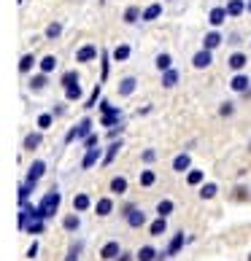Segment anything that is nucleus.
<instances>
[{
	"label": "nucleus",
	"instance_id": "1",
	"mask_svg": "<svg viewBox=\"0 0 251 261\" xmlns=\"http://www.w3.org/2000/svg\"><path fill=\"white\" fill-rule=\"evenodd\" d=\"M60 202H62L60 189H52V191H46V194H43V199L38 202V205H41V210L46 213V221H49V218L54 216V213L60 210Z\"/></svg>",
	"mask_w": 251,
	"mask_h": 261
},
{
	"label": "nucleus",
	"instance_id": "37",
	"mask_svg": "<svg viewBox=\"0 0 251 261\" xmlns=\"http://www.w3.org/2000/svg\"><path fill=\"white\" fill-rule=\"evenodd\" d=\"M62 86H73V84H79V70H67L65 75H62V81H60Z\"/></svg>",
	"mask_w": 251,
	"mask_h": 261
},
{
	"label": "nucleus",
	"instance_id": "43",
	"mask_svg": "<svg viewBox=\"0 0 251 261\" xmlns=\"http://www.w3.org/2000/svg\"><path fill=\"white\" fill-rule=\"evenodd\" d=\"M30 86H33V89H43V86H46V73H41V75H35V79L30 81Z\"/></svg>",
	"mask_w": 251,
	"mask_h": 261
},
{
	"label": "nucleus",
	"instance_id": "41",
	"mask_svg": "<svg viewBox=\"0 0 251 261\" xmlns=\"http://www.w3.org/2000/svg\"><path fill=\"white\" fill-rule=\"evenodd\" d=\"M100 86H103V84H98V86H95V92L89 94V100H86V105H84V108H95V105H98V97H100Z\"/></svg>",
	"mask_w": 251,
	"mask_h": 261
},
{
	"label": "nucleus",
	"instance_id": "20",
	"mask_svg": "<svg viewBox=\"0 0 251 261\" xmlns=\"http://www.w3.org/2000/svg\"><path fill=\"white\" fill-rule=\"evenodd\" d=\"M122 151V143L119 140H113L111 146H108V151H105V156H103V164H111L113 159H117V153Z\"/></svg>",
	"mask_w": 251,
	"mask_h": 261
},
{
	"label": "nucleus",
	"instance_id": "34",
	"mask_svg": "<svg viewBox=\"0 0 251 261\" xmlns=\"http://www.w3.org/2000/svg\"><path fill=\"white\" fill-rule=\"evenodd\" d=\"M54 67H57V60H54L52 54H49V57H43V60H41V73H46V75H49V73L54 70Z\"/></svg>",
	"mask_w": 251,
	"mask_h": 261
},
{
	"label": "nucleus",
	"instance_id": "21",
	"mask_svg": "<svg viewBox=\"0 0 251 261\" xmlns=\"http://www.w3.org/2000/svg\"><path fill=\"white\" fill-rule=\"evenodd\" d=\"M243 11H246V3H243V0H230V3H227V14H230V16H240Z\"/></svg>",
	"mask_w": 251,
	"mask_h": 261
},
{
	"label": "nucleus",
	"instance_id": "29",
	"mask_svg": "<svg viewBox=\"0 0 251 261\" xmlns=\"http://www.w3.org/2000/svg\"><path fill=\"white\" fill-rule=\"evenodd\" d=\"M219 43H221V35L219 33H208L206 41H202V49H216Z\"/></svg>",
	"mask_w": 251,
	"mask_h": 261
},
{
	"label": "nucleus",
	"instance_id": "26",
	"mask_svg": "<svg viewBox=\"0 0 251 261\" xmlns=\"http://www.w3.org/2000/svg\"><path fill=\"white\" fill-rule=\"evenodd\" d=\"M176 84H178V73L173 70V67L162 73V86H168V89H170V86H176Z\"/></svg>",
	"mask_w": 251,
	"mask_h": 261
},
{
	"label": "nucleus",
	"instance_id": "30",
	"mask_svg": "<svg viewBox=\"0 0 251 261\" xmlns=\"http://www.w3.org/2000/svg\"><path fill=\"white\" fill-rule=\"evenodd\" d=\"M227 62H230V67H233V70H243V67H246V54H233Z\"/></svg>",
	"mask_w": 251,
	"mask_h": 261
},
{
	"label": "nucleus",
	"instance_id": "33",
	"mask_svg": "<svg viewBox=\"0 0 251 261\" xmlns=\"http://www.w3.org/2000/svg\"><path fill=\"white\" fill-rule=\"evenodd\" d=\"M130 57V46L127 43H122V46H117V49H113V60L117 62H124Z\"/></svg>",
	"mask_w": 251,
	"mask_h": 261
},
{
	"label": "nucleus",
	"instance_id": "38",
	"mask_svg": "<svg viewBox=\"0 0 251 261\" xmlns=\"http://www.w3.org/2000/svg\"><path fill=\"white\" fill-rule=\"evenodd\" d=\"M154 180H157L154 170H143V172H141V186H154Z\"/></svg>",
	"mask_w": 251,
	"mask_h": 261
},
{
	"label": "nucleus",
	"instance_id": "28",
	"mask_svg": "<svg viewBox=\"0 0 251 261\" xmlns=\"http://www.w3.org/2000/svg\"><path fill=\"white\" fill-rule=\"evenodd\" d=\"M25 231H27V234H43V231H46V221H30Z\"/></svg>",
	"mask_w": 251,
	"mask_h": 261
},
{
	"label": "nucleus",
	"instance_id": "5",
	"mask_svg": "<svg viewBox=\"0 0 251 261\" xmlns=\"http://www.w3.org/2000/svg\"><path fill=\"white\" fill-rule=\"evenodd\" d=\"M184 243H187V234L184 231H176V234H173V240H170V245L165 248V256L170 258V256H176L181 248H184Z\"/></svg>",
	"mask_w": 251,
	"mask_h": 261
},
{
	"label": "nucleus",
	"instance_id": "42",
	"mask_svg": "<svg viewBox=\"0 0 251 261\" xmlns=\"http://www.w3.org/2000/svg\"><path fill=\"white\" fill-rule=\"evenodd\" d=\"M98 143H100V135H89V138H84V148L89 151V148H98Z\"/></svg>",
	"mask_w": 251,
	"mask_h": 261
},
{
	"label": "nucleus",
	"instance_id": "4",
	"mask_svg": "<svg viewBox=\"0 0 251 261\" xmlns=\"http://www.w3.org/2000/svg\"><path fill=\"white\" fill-rule=\"evenodd\" d=\"M43 172H46V164H43L41 159H35V162L30 164V170H27V183H33V186H35V183L43 178Z\"/></svg>",
	"mask_w": 251,
	"mask_h": 261
},
{
	"label": "nucleus",
	"instance_id": "53",
	"mask_svg": "<svg viewBox=\"0 0 251 261\" xmlns=\"http://www.w3.org/2000/svg\"><path fill=\"white\" fill-rule=\"evenodd\" d=\"M248 148H251V146H248Z\"/></svg>",
	"mask_w": 251,
	"mask_h": 261
},
{
	"label": "nucleus",
	"instance_id": "52",
	"mask_svg": "<svg viewBox=\"0 0 251 261\" xmlns=\"http://www.w3.org/2000/svg\"><path fill=\"white\" fill-rule=\"evenodd\" d=\"M248 261H251V256H248Z\"/></svg>",
	"mask_w": 251,
	"mask_h": 261
},
{
	"label": "nucleus",
	"instance_id": "46",
	"mask_svg": "<svg viewBox=\"0 0 251 261\" xmlns=\"http://www.w3.org/2000/svg\"><path fill=\"white\" fill-rule=\"evenodd\" d=\"M38 250H41V248H38V240H35V243L27 248V258H35V256H38Z\"/></svg>",
	"mask_w": 251,
	"mask_h": 261
},
{
	"label": "nucleus",
	"instance_id": "49",
	"mask_svg": "<svg viewBox=\"0 0 251 261\" xmlns=\"http://www.w3.org/2000/svg\"><path fill=\"white\" fill-rule=\"evenodd\" d=\"M108 75V57H103V79Z\"/></svg>",
	"mask_w": 251,
	"mask_h": 261
},
{
	"label": "nucleus",
	"instance_id": "39",
	"mask_svg": "<svg viewBox=\"0 0 251 261\" xmlns=\"http://www.w3.org/2000/svg\"><path fill=\"white\" fill-rule=\"evenodd\" d=\"M138 16H141V11H138L135 6H130L127 11H124V22H127V24H132V22H138Z\"/></svg>",
	"mask_w": 251,
	"mask_h": 261
},
{
	"label": "nucleus",
	"instance_id": "25",
	"mask_svg": "<svg viewBox=\"0 0 251 261\" xmlns=\"http://www.w3.org/2000/svg\"><path fill=\"white\" fill-rule=\"evenodd\" d=\"M135 84H138V81H135L132 75H130V79H124V81L119 84V94H122V97H127V94L135 92Z\"/></svg>",
	"mask_w": 251,
	"mask_h": 261
},
{
	"label": "nucleus",
	"instance_id": "47",
	"mask_svg": "<svg viewBox=\"0 0 251 261\" xmlns=\"http://www.w3.org/2000/svg\"><path fill=\"white\" fill-rule=\"evenodd\" d=\"M219 113H221V116H230V113H233V105H230V102H224V105L219 108Z\"/></svg>",
	"mask_w": 251,
	"mask_h": 261
},
{
	"label": "nucleus",
	"instance_id": "23",
	"mask_svg": "<svg viewBox=\"0 0 251 261\" xmlns=\"http://www.w3.org/2000/svg\"><path fill=\"white\" fill-rule=\"evenodd\" d=\"M159 14H162V6H159V3H151L146 11H143V22H154Z\"/></svg>",
	"mask_w": 251,
	"mask_h": 261
},
{
	"label": "nucleus",
	"instance_id": "2",
	"mask_svg": "<svg viewBox=\"0 0 251 261\" xmlns=\"http://www.w3.org/2000/svg\"><path fill=\"white\" fill-rule=\"evenodd\" d=\"M124 218H127V224L132 226V229H141V226H146V213H143L141 207H127L124 210Z\"/></svg>",
	"mask_w": 251,
	"mask_h": 261
},
{
	"label": "nucleus",
	"instance_id": "14",
	"mask_svg": "<svg viewBox=\"0 0 251 261\" xmlns=\"http://www.w3.org/2000/svg\"><path fill=\"white\" fill-rule=\"evenodd\" d=\"M230 14H227V8H211V14H208V22L214 24V27H219L221 22H224Z\"/></svg>",
	"mask_w": 251,
	"mask_h": 261
},
{
	"label": "nucleus",
	"instance_id": "12",
	"mask_svg": "<svg viewBox=\"0 0 251 261\" xmlns=\"http://www.w3.org/2000/svg\"><path fill=\"white\" fill-rule=\"evenodd\" d=\"M189 164H192V159H189V153L184 151V153H178V156L173 159V170H176V172H187Z\"/></svg>",
	"mask_w": 251,
	"mask_h": 261
},
{
	"label": "nucleus",
	"instance_id": "40",
	"mask_svg": "<svg viewBox=\"0 0 251 261\" xmlns=\"http://www.w3.org/2000/svg\"><path fill=\"white\" fill-rule=\"evenodd\" d=\"M170 62H173V60H170V54H159V57H157V67H159L162 73L170 70Z\"/></svg>",
	"mask_w": 251,
	"mask_h": 261
},
{
	"label": "nucleus",
	"instance_id": "50",
	"mask_svg": "<svg viewBox=\"0 0 251 261\" xmlns=\"http://www.w3.org/2000/svg\"><path fill=\"white\" fill-rule=\"evenodd\" d=\"M117 261H132V256H130V253H122V256H119Z\"/></svg>",
	"mask_w": 251,
	"mask_h": 261
},
{
	"label": "nucleus",
	"instance_id": "18",
	"mask_svg": "<svg viewBox=\"0 0 251 261\" xmlns=\"http://www.w3.org/2000/svg\"><path fill=\"white\" fill-rule=\"evenodd\" d=\"M216 194H219L216 183H202V186H200V199H214Z\"/></svg>",
	"mask_w": 251,
	"mask_h": 261
},
{
	"label": "nucleus",
	"instance_id": "27",
	"mask_svg": "<svg viewBox=\"0 0 251 261\" xmlns=\"http://www.w3.org/2000/svg\"><path fill=\"white\" fill-rule=\"evenodd\" d=\"M173 207H176V205H173V199H162L159 205H157V216H162V218H168L170 213H173Z\"/></svg>",
	"mask_w": 251,
	"mask_h": 261
},
{
	"label": "nucleus",
	"instance_id": "48",
	"mask_svg": "<svg viewBox=\"0 0 251 261\" xmlns=\"http://www.w3.org/2000/svg\"><path fill=\"white\" fill-rule=\"evenodd\" d=\"M154 156H157L154 151H143V162H154Z\"/></svg>",
	"mask_w": 251,
	"mask_h": 261
},
{
	"label": "nucleus",
	"instance_id": "31",
	"mask_svg": "<svg viewBox=\"0 0 251 261\" xmlns=\"http://www.w3.org/2000/svg\"><path fill=\"white\" fill-rule=\"evenodd\" d=\"M65 97L67 100H81V84H73V86H65Z\"/></svg>",
	"mask_w": 251,
	"mask_h": 261
},
{
	"label": "nucleus",
	"instance_id": "8",
	"mask_svg": "<svg viewBox=\"0 0 251 261\" xmlns=\"http://www.w3.org/2000/svg\"><path fill=\"white\" fill-rule=\"evenodd\" d=\"M95 57H98V49H95V46H81V49L76 51V62H92Z\"/></svg>",
	"mask_w": 251,
	"mask_h": 261
},
{
	"label": "nucleus",
	"instance_id": "13",
	"mask_svg": "<svg viewBox=\"0 0 251 261\" xmlns=\"http://www.w3.org/2000/svg\"><path fill=\"white\" fill-rule=\"evenodd\" d=\"M157 256H159V253H157L151 245H143L138 253H135V261H157Z\"/></svg>",
	"mask_w": 251,
	"mask_h": 261
},
{
	"label": "nucleus",
	"instance_id": "3",
	"mask_svg": "<svg viewBox=\"0 0 251 261\" xmlns=\"http://www.w3.org/2000/svg\"><path fill=\"white\" fill-rule=\"evenodd\" d=\"M119 256H122V245L117 243V240H111V243H105L100 248V258L103 261H117Z\"/></svg>",
	"mask_w": 251,
	"mask_h": 261
},
{
	"label": "nucleus",
	"instance_id": "32",
	"mask_svg": "<svg viewBox=\"0 0 251 261\" xmlns=\"http://www.w3.org/2000/svg\"><path fill=\"white\" fill-rule=\"evenodd\" d=\"M202 178H206V175H202V170H189L187 172V183H189V186H200Z\"/></svg>",
	"mask_w": 251,
	"mask_h": 261
},
{
	"label": "nucleus",
	"instance_id": "16",
	"mask_svg": "<svg viewBox=\"0 0 251 261\" xmlns=\"http://www.w3.org/2000/svg\"><path fill=\"white\" fill-rule=\"evenodd\" d=\"M248 79H246V75L243 73H238V75H233V81H230V86H233V89L235 92H248Z\"/></svg>",
	"mask_w": 251,
	"mask_h": 261
},
{
	"label": "nucleus",
	"instance_id": "19",
	"mask_svg": "<svg viewBox=\"0 0 251 261\" xmlns=\"http://www.w3.org/2000/svg\"><path fill=\"white\" fill-rule=\"evenodd\" d=\"M33 189H35V186H33V183H27V180H25V183H19V207H22L25 202L30 199V194H33Z\"/></svg>",
	"mask_w": 251,
	"mask_h": 261
},
{
	"label": "nucleus",
	"instance_id": "15",
	"mask_svg": "<svg viewBox=\"0 0 251 261\" xmlns=\"http://www.w3.org/2000/svg\"><path fill=\"white\" fill-rule=\"evenodd\" d=\"M76 135H79V140L89 138L92 135V119H81L79 124H76Z\"/></svg>",
	"mask_w": 251,
	"mask_h": 261
},
{
	"label": "nucleus",
	"instance_id": "10",
	"mask_svg": "<svg viewBox=\"0 0 251 261\" xmlns=\"http://www.w3.org/2000/svg\"><path fill=\"white\" fill-rule=\"evenodd\" d=\"M89 205H92V202H89V194H84V191L73 197V210H76V213H86V210H89Z\"/></svg>",
	"mask_w": 251,
	"mask_h": 261
},
{
	"label": "nucleus",
	"instance_id": "35",
	"mask_svg": "<svg viewBox=\"0 0 251 261\" xmlns=\"http://www.w3.org/2000/svg\"><path fill=\"white\" fill-rule=\"evenodd\" d=\"M33 65H35V57H33V54H25L22 62H19V70H22V73H30Z\"/></svg>",
	"mask_w": 251,
	"mask_h": 261
},
{
	"label": "nucleus",
	"instance_id": "45",
	"mask_svg": "<svg viewBox=\"0 0 251 261\" xmlns=\"http://www.w3.org/2000/svg\"><path fill=\"white\" fill-rule=\"evenodd\" d=\"M100 111H103V113H122L119 108H113L108 100H103V102H100Z\"/></svg>",
	"mask_w": 251,
	"mask_h": 261
},
{
	"label": "nucleus",
	"instance_id": "11",
	"mask_svg": "<svg viewBox=\"0 0 251 261\" xmlns=\"http://www.w3.org/2000/svg\"><path fill=\"white\" fill-rule=\"evenodd\" d=\"M100 151L103 148H89V151H86V156L81 159V170H89L95 162H100Z\"/></svg>",
	"mask_w": 251,
	"mask_h": 261
},
{
	"label": "nucleus",
	"instance_id": "6",
	"mask_svg": "<svg viewBox=\"0 0 251 261\" xmlns=\"http://www.w3.org/2000/svg\"><path fill=\"white\" fill-rule=\"evenodd\" d=\"M211 62H214V57H211V49H202V51H197L195 57H192V65H195L197 70H206Z\"/></svg>",
	"mask_w": 251,
	"mask_h": 261
},
{
	"label": "nucleus",
	"instance_id": "44",
	"mask_svg": "<svg viewBox=\"0 0 251 261\" xmlns=\"http://www.w3.org/2000/svg\"><path fill=\"white\" fill-rule=\"evenodd\" d=\"M60 33H62V27L57 24V22H54V24H49V27H46V38H57V35H60Z\"/></svg>",
	"mask_w": 251,
	"mask_h": 261
},
{
	"label": "nucleus",
	"instance_id": "22",
	"mask_svg": "<svg viewBox=\"0 0 251 261\" xmlns=\"http://www.w3.org/2000/svg\"><path fill=\"white\" fill-rule=\"evenodd\" d=\"M111 191H113V194H124V191H127V178H122V175H117V178H113L111 180Z\"/></svg>",
	"mask_w": 251,
	"mask_h": 261
},
{
	"label": "nucleus",
	"instance_id": "7",
	"mask_svg": "<svg viewBox=\"0 0 251 261\" xmlns=\"http://www.w3.org/2000/svg\"><path fill=\"white\" fill-rule=\"evenodd\" d=\"M165 231H168V218L157 216V221H151V226H149V234L151 237H162Z\"/></svg>",
	"mask_w": 251,
	"mask_h": 261
},
{
	"label": "nucleus",
	"instance_id": "17",
	"mask_svg": "<svg viewBox=\"0 0 251 261\" xmlns=\"http://www.w3.org/2000/svg\"><path fill=\"white\" fill-rule=\"evenodd\" d=\"M62 226H65L67 231H79V226H81L79 213H71V216H65V218H62Z\"/></svg>",
	"mask_w": 251,
	"mask_h": 261
},
{
	"label": "nucleus",
	"instance_id": "24",
	"mask_svg": "<svg viewBox=\"0 0 251 261\" xmlns=\"http://www.w3.org/2000/svg\"><path fill=\"white\" fill-rule=\"evenodd\" d=\"M38 146H41V132H30V135L25 138V148H27V151H35Z\"/></svg>",
	"mask_w": 251,
	"mask_h": 261
},
{
	"label": "nucleus",
	"instance_id": "9",
	"mask_svg": "<svg viewBox=\"0 0 251 261\" xmlns=\"http://www.w3.org/2000/svg\"><path fill=\"white\" fill-rule=\"evenodd\" d=\"M111 210H113L111 197H100L98 202H95V213H98V216H111Z\"/></svg>",
	"mask_w": 251,
	"mask_h": 261
},
{
	"label": "nucleus",
	"instance_id": "51",
	"mask_svg": "<svg viewBox=\"0 0 251 261\" xmlns=\"http://www.w3.org/2000/svg\"><path fill=\"white\" fill-rule=\"evenodd\" d=\"M246 11H248V14H251V0H248V3H246Z\"/></svg>",
	"mask_w": 251,
	"mask_h": 261
},
{
	"label": "nucleus",
	"instance_id": "36",
	"mask_svg": "<svg viewBox=\"0 0 251 261\" xmlns=\"http://www.w3.org/2000/svg\"><path fill=\"white\" fill-rule=\"evenodd\" d=\"M54 121V113H41L38 116V129H49Z\"/></svg>",
	"mask_w": 251,
	"mask_h": 261
}]
</instances>
